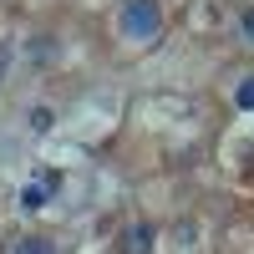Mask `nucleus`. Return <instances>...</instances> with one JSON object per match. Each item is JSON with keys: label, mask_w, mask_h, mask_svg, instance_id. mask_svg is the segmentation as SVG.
Segmentation results:
<instances>
[{"label": "nucleus", "mask_w": 254, "mask_h": 254, "mask_svg": "<svg viewBox=\"0 0 254 254\" xmlns=\"http://www.w3.org/2000/svg\"><path fill=\"white\" fill-rule=\"evenodd\" d=\"M122 31L132 41H158V31H163L158 0H127V5H122Z\"/></svg>", "instance_id": "obj_1"}, {"label": "nucleus", "mask_w": 254, "mask_h": 254, "mask_svg": "<svg viewBox=\"0 0 254 254\" xmlns=\"http://www.w3.org/2000/svg\"><path fill=\"white\" fill-rule=\"evenodd\" d=\"M122 254H153V229H147V224H127Z\"/></svg>", "instance_id": "obj_2"}, {"label": "nucleus", "mask_w": 254, "mask_h": 254, "mask_svg": "<svg viewBox=\"0 0 254 254\" xmlns=\"http://www.w3.org/2000/svg\"><path fill=\"white\" fill-rule=\"evenodd\" d=\"M15 254H56V244L46 234H26V239H15Z\"/></svg>", "instance_id": "obj_3"}, {"label": "nucleus", "mask_w": 254, "mask_h": 254, "mask_svg": "<svg viewBox=\"0 0 254 254\" xmlns=\"http://www.w3.org/2000/svg\"><path fill=\"white\" fill-rule=\"evenodd\" d=\"M41 203H46V188H41V183L20 188V208H41Z\"/></svg>", "instance_id": "obj_4"}, {"label": "nucleus", "mask_w": 254, "mask_h": 254, "mask_svg": "<svg viewBox=\"0 0 254 254\" xmlns=\"http://www.w3.org/2000/svg\"><path fill=\"white\" fill-rule=\"evenodd\" d=\"M234 102H239V107H249V112H254V76H249V81H244V87L234 92Z\"/></svg>", "instance_id": "obj_5"}, {"label": "nucleus", "mask_w": 254, "mask_h": 254, "mask_svg": "<svg viewBox=\"0 0 254 254\" xmlns=\"http://www.w3.org/2000/svg\"><path fill=\"white\" fill-rule=\"evenodd\" d=\"M31 127H36V132H46V127H51V112H46V107H36V112H31Z\"/></svg>", "instance_id": "obj_6"}, {"label": "nucleus", "mask_w": 254, "mask_h": 254, "mask_svg": "<svg viewBox=\"0 0 254 254\" xmlns=\"http://www.w3.org/2000/svg\"><path fill=\"white\" fill-rule=\"evenodd\" d=\"M244 36H249V41H254V10H249V15H244Z\"/></svg>", "instance_id": "obj_7"}]
</instances>
